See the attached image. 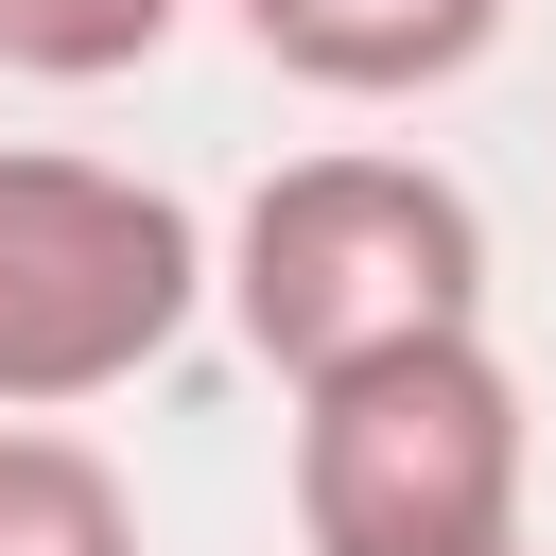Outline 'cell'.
<instances>
[{"label": "cell", "mask_w": 556, "mask_h": 556, "mask_svg": "<svg viewBox=\"0 0 556 556\" xmlns=\"http://www.w3.org/2000/svg\"><path fill=\"white\" fill-rule=\"evenodd\" d=\"M521 382L486 330L382 348L348 382H295V539L313 556H486L521 539Z\"/></svg>", "instance_id": "2"}, {"label": "cell", "mask_w": 556, "mask_h": 556, "mask_svg": "<svg viewBox=\"0 0 556 556\" xmlns=\"http://www.w3.org/2000/svg\"><path fill=\"white\" fill-rule=\"evenodd\" d=\"M174 17H191V0H0V70H35V87H104V70H139Z\"/></svg>", "instance_id": "6"}, {"label": "cell", "mask_w": 556, "mask_h": 556, "mask_svg": "<svg viewBox=\"0 0 556 556\" xmlns=\"http://www.w3.org/2000/svg\"><path fill=\"white\" fill-rule=\"evenodd\" d=\"M226 313L278 382H348L382 348L486 330V208L434 156H295L226 226Z\"/></svg>", "instance_id": "1"}, {"label": "cell", "mask_w": 556, "mask_h": 556, "mask_svg": "<svg viewBox=\"0 0 556 556\" xmlns=\"http://www.w3.org/2000/svg\"><path fill=\"white\" fill-rule=\"evenodd\" d=\"M243 35L330 104H417L504 52V0H243Z\"/></svg>", "instance_id": "4"}, {"label": "cell", "mask_w": 556, "mask_h": 556, "mask_svg": "<svg viewBox=\"0 0 556 556\" xmlns=\"http://www.w3.org/2000/svg\"><path fill=\"white\" fill-rule=\"evenodd\" d=\"M208 295V226L156 174L0 139V417H70L122 400Z\"/></svg>", "instance_id": "3"}, {"label": "cell", "mask_w": 556, "mask_h": 556, "mask_svg": "<svg viewBox=\"0 0 556 556\" xmlns=\"http://www.w3.org/2000/svg\"><path fill=\"white\" fill-rule=\"evenodd\" d=\"M0 556H139V504L87 434L52 417H0Z\"/></svg>", "instance_id": "5"}, {"label": "cell", "mask_w": 556, "mask_h": 556, "mask_svg": "<svg viewBox=\"0 0 556 556\" xmlns=\"http://www.w3.org/2000/svg\"><path fill=\"white\" fill-rule=\"evenodd\" d=\"M486 556H539V539H486Z\"/></svg>", "instance_id": "7"}]
</instances>
